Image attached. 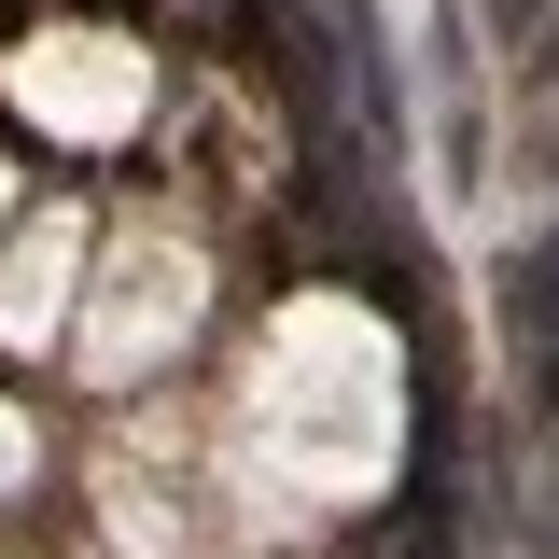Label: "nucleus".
Segmentation results:
<instances>
[{
    "mask_svg": "<svg viewBox=\"0 0 559 559\" xmlns=\"http://www.w3.org/2000/svg\"><path fill=\"white\" fill-rule=\"evenodd\" d=\"M406 448V349L392 322H364L349 294H294L252 349V392H238V462L280 503H378Z\"/></svg>",
    "mask_w": 559,
    "mask_h": 559,
    "instance_id": "obj_1",
    "label": "nucleus"
},
{
    "mask_svg": "<svg viewBox=\"0 0 559 559\" xmlns=\"http://www.w3.org/2000/svg\"><path fill=\"white\" fill-rule=\"evenodd\" d=\"M197 308H210V252L182 238V224H127V238L98 252V294H84L70 349H84L98 392H140L168 349L197 336Z\"/></svg>",
    "mask_w": 559,
    "mask_h": 559,
    "instance_id": "obj_2",
    "label": "nucleus"
},
{
    "mask_svg": "<svg viewBox=\"0 0 559 559\" xmlns=\"http://www.w3.org/2000/svg\"><path fill=\"white\" fill-rule=\"evenodd\" d=\"M0 84H14V112L43 140H70V154H112V140L154 112V57H140L127 28H28V43L0 57Z\"/></svg>",
    "mask_w": 559,
    "mask_h": 559,
    "instance_id": "obj_3",
    "label": "nucleus"
},
{
    "mask_svg": "<svg viewBox=\"0 0 559 559\" xmlns=\"http://www.w3.org/2000/svg\"><path fill=\"white\" fill-rule=\"evenodd\" d=\"M84 266H98V224L84 210H28L14 252H0V349H57L84 322Z\"/></svg>",
    "mask_w": 559,
    "mask_h": 559,
    "instance_id": "obj_4",
    "label": "nucleus"
},
{
    "mask_svg": "<svg viewBox=\"0 0 559 559\" xmlns=\"http://www.w3.org/2000/svg\"><path fill=\"white\" fill-rule=\"evenodd\" d=\"M98 489H112V532H127L140 559H168V546H182V489L154 476V419H127V448L98 462Z\"/></svg>",
    "mask_w": 559,
    "mask_h": 559,
    "instance_id": "obj_5",
    "label": "nucleus"
},
{
    "mask_svg": "<svg viewBox=\"0 0 559 559\" xmlns=\"http://www.w3.org/2000/svg\"><path fill=\"white\" fill-rule=\"evenodd\" d=\"M43 476V433H28V406H0V503Z\"/></svg>",
    "mask_w": 559,
    "mask_h": 559,
    "instance_id": "obj_6",
    "label": "nucleus"
},
{
    "mask_svg": "<svg viewBox=\"0 0 559 559\" xmlns=\"http://www.w3.org/2000/svg\"><path fill=\"white\" fill-rule=\"evenodd\" d=\"M0 197H14V182H0Z\"/></svg>",
    "mask_w": 559,
    "mask_h": 559,
    "instance_id": "obj_7",
    "label": "nucleus"
}]
</instances>
